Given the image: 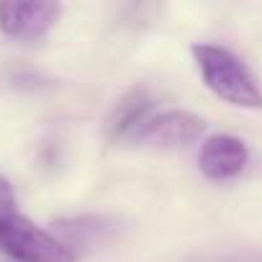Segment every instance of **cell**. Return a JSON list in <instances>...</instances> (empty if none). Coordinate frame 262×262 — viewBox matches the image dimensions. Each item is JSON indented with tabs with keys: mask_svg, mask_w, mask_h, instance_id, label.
Listing matches in <instances>:
<instances>
[{
	"mask_svg": "<svg viewBox=\"0 0 262 262\" xmlns=\"http://www.w3.org/2000/svg\"><path fill=\"white\" fill-rule=\"evenodd\" d=\"M190 54L211 93L239 108H262V88L236 54L216 44H193Z\"/></svg>",
	"mask_w": 262,
	"mask_h": 262,
	"instance_id": "cell-1",
	"label": "cell"
},
{
	"mask_svg": "<svg viewBox=\"0 0 262 262\" xmlns=\"http://www.w3.org/2000/svg\"><path fill=\"white\" fill-rule=\"evenodd\" d=\"M0 252L13 262H75L77 254L24 213L0 219Z\"/></svg>",
	"mask_w": 262,
	"mask_h": 262,
	"instance_id": "cell-2",
	"label": "cell"
},
{
	"mask_svg": "<svg viewBox=\"0 0 262 262\" xmlns=\"http://www.w3.org/2000/svg\"><path fill=\"white\" fill-rule=\"evenodd\" d=\"M203 128H206L203 118H198L190 111H165L160 116H152L131 139L149 147L178 149L193 144L203 134Z\"/></svg>",
	"mask_w": 262,
	"mask_h": 262,
	"instance_id": "cell-3",
	"label": "cell"
},
{
	"mask_svg": "<svg viewBox=\"0 0 262 262\" xmlns=\"http://www.w3.org/2000/svg\"><path fill=\"white\" fill-rule=\"evenodd\" d=\"M57 3H0V31L18 41L44 39L59 21Z\"/></svg>",
	"mask_w": 262,
	"mask_h": 262,
	"instance_id": "cell-4",
	"label": "cell"
},
{
	"mask_svg": "<svg viewBox=\"0 0 262 262\" xmlns=\"http://www.w3.org/2000/svg\"><path fill=\"white\" fill-rule=\"evenodd\" d=\"M249 162V149L239 137L231 134H213L203 142L201 155H198V167L201 172L213 180L224 183L236 178Z\"/></svg>",
	"mask_w": 262,
	"mask_h": 262,
	"instance_id": "cell-5",
	"label": "cell"
},
{
	"mask_svg": "<svg viewBox=\"0 0 262 262\" xmlns=\"http://www.w3.org/2000/svg\"><path fill=\"white\" fill-rule=\"evenodd\" d=\"M57 239L67 244L75 254L77 249H95L111 242L118 234V221L105 216H77V219H62L54 224Z\"/></svg>",
	"mask_w": 262,
	"mask_h": 262,
	"instance_id": "cell-6",
	"label": "cell"
},
{
	"mask_svg": "<svg viewBox=\"0 0 262 262\" xmlns=\"http://www.w3.org/2000/svg\"><path fill=\"white\" fill-rule=\"evenodd\" d=\"M152 105L155 98L149 95L147 88H137L131 90L126 98H121V103L113 108L111 118H108V131L113 139H123V137H134L137 131L152 118Z\"/></svg>",
	"mask_w": 262,
	"mask_h": 262,
	"instance_id": "cell-7",
	"label": "cell"
},
{
	"mask_svg": "<svg viewBox=\"0 0 262 262\" xmlns=\"http://www.w3.org/2000/svg\"><path fill=\"white\" fill-rule=\"evenodd\" d=\"M11 213H16V195H13L11 183L6 178H0V219Z\"/></svg>",
	"mask_w": 262,
	"mask_h": 262,
	"instance_id": "cell-8",
	"label": "cell"
}]
</instances>
